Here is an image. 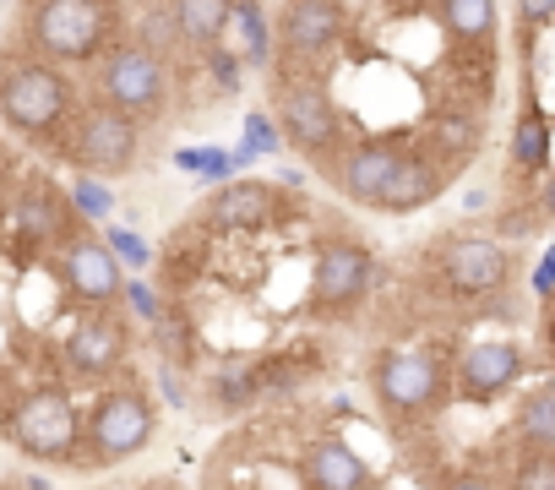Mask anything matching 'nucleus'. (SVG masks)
<instances>
[{
	"mask_svg": "<svg viewBox=\"0 0 555 490\" xmlns=\"http://www.w3.org/2000/svg\"><path fill=\"white\" fill-rule=\"evenodd\" d=\"M158 430V409L147 392L137 387H115L93 403L88 414V436H82V457H93V468H109L131 452H142Z\"/></svg>",
	"mask_w": 555,
	"mask_h": 490,
	"instance_id": "nucleus-1",
	"label": "nucleus"
},
{
	"mask_svg": "<svg viewBox=\"0 0 555 490\" xmlns=\"http://www.w3.org/2000/svg\"><path fill=\"white\" fill-rule=\"evenodd\" d=\"M7 425H12V441L39 463H72L82 452V420L61 387H34L7 414Z\"/></svg>",
	"mask_w": 555,
	"mask_h": 490,
	"instance_id": "nucleus-2",
	"label": "nucleus"
},
{
	"mask_svg": "<svg viewBox=\"0 0 555 490\" xmlns=\"http://www.w3.org/2000/svg\"><path fill=\"white\" fill-rule=\"evenodd\" d=\"M66 109H72L66 82L44 61H12V66H0V115H7L12 131L44 137V131H55L66 120Z\"/></svg>",
	"mask_w": 555,
	"mask_h": 490,
	"instance_id": "nucleus-3",
	"label": "nucleus"
},
{
	"mask_svg": "<svg viewBox=\"0 0 555 490\" xmlns=\"http://www.w3.org/2000/svg\"><path fill=\"white\" fill-rule=\"evenodd\" d=\"M34 44L55 61H93L109 39L104 0H39L34 7Z\"/></svg>",
	"mask_w": 555,
	"mask_h": 490,
	"instance_id": "nucleus-4",
	"label": "nucleus"
},
{
	"mask_svg": "<svg viewBox=\"0 0 555 490\" xmlns=\"http://www.w3.org/2000/svg\"><path fill=\"white\" fill-rule=\"evenodd\" d=\"M371 387H376V403L387 414L414 420L430 403H441V360L425 349H387L371 365Z\"/></svg>",
	"mask_w": 555,
	"mask_h": 490,
	"instance_id": "nucleus-5",
	"label": "nucleus"
},
{
	"mask_svg": "<svg viewBox=\"0 0 555 490\" xmlns=\"http://www.w3.org/2000/svg\"><path fill=\"white\" fill-rule=\"evenodd\" d=\"M376 257L365 252L360 240H327L317 252V268H311V306L317 311H344V306H360L371 289H376Z\"/></svg>",
	"mask_w": 555,
	"mask_h": 490,
	"instance_id": "nucleus-6",
	"label": "nucleus"
},
{
	"mask_svg": "<svg viewBox=\"0 0 555 490\" xmlns=\"http://www.w3.org/2000/svg\"><path fill=\"white\" fill-rule=\"evenodd\" d=\"M99 88H104L109 109H120V115L137 120V115L158 109V99H164V61L153 50H142V44H120V50L104 55Z\"/></svg>",
	"mask_w": 555,
	"mask_h": 490,
	"instance_id": "nucleus-7",
	"label": "nucleus"
},
{
	"mask_svg": "<svg viewBox=\"0 0 555 490\" xmlns=\"http://www.w3.org/2000/svg\"><path fill=\"white\" fill-rule=\"evenodd\" d=\"M131 164H137V120L109 104L88 109L77 126V169L109 180V175H131Z\"/></svg>",
	"mask_w": 555,
	"mask_h": 490,
	"instance_id": "nucleus-8",
	"label": "nucleus"
},
{
	"mask_svg": "<svg viewBox=\"0 0 555 490\" xmlns=\"http://www.w3.org/2000/svg\"><path fill=\"white\" fill-rule=\"evenodd\" d=\"M272 120H278V131H284V142L300 147V153H327L338 142V126H344L338 104L317 82H289L284 93H278Z\"/></svg>",
	"mask_w": 555,
	"mask_h": 490,
	"instance_id": "nucleus-9",
	"label": "nucleus"
},
{
	"mask_svg": "<svg viewBox=\"0 0 555 490\" xmlns=\"http://www.w3.org/2000/svg\"><path fill=\"white\" fill-rule=\"evenodd\" d=\"M61 273H66V289H72L88 311H109V306L126 295V268L115 262L109 245L93 240V234L66 240V262H61Z\"/></svg>",
	"mask_w": 555,
	"mask_h": 490,
	"instance_id": "nucleus-10",
	"label": "nucleus"
},
{
	"mask_svg": "<svg viewBox=\"0 0 555 490\" xmlns=\"http://www.w3.org/2000/svg\"><path fill=\"white\" fill-rule=\"evenodd\" d=\"M349 17L338 0H289L284 23H278V44L289 61H322L338 39H344Z\"/></svg>",
	"mask_w": 555,
	"mask_h": 490,
	"instance_id": "nucleus-11",
	"label": "nucleus"
},
{
	"mask_svg": "<svg viewBox=\"0 0 555 490\" xmlns=\"http://www.w3.org/2000/svg\"><path fill=\"white\" fill-rule=\"evenodd\" d=\"M441 273L457 295H495L512 273L501 240H485V234H457L447 252H441Z\"/></svg>",
	"mask_w": 555,
	"mask_h": 490,
	"instance_id": "nucleus-12",
	"label": "nucleus"
},
{
	"mask_svg": "<svg viewBox=\"0 0 555 490\" xmlns=\"http://www.w3.org/2000/svg\"><path fill=\"white\" fill-rule=\"evenodd\" d=\"M522 376V349L506 344V338H490V344H474L463 360H457V398L468 403H495L506 387H517Z\"/></svg>",
	"mask_w": 555,
	"mask_h": 490,
	"instance_id": "nucleus-13",
	"label": "nucleus"
},
{
	"mask_svg": "<svg viewBox=\"0 0 555 490\" xmlns=\"http://www.w3.org/2000/svg\"><path fill=\"white\" fill-rule=\"evenodd\" d=\"M120 354H126V327H120L115 317H104V311L82 317V322L66 333V365H72L77 376H104V371L120 365Z\"/></svg>",
	"mask_w": 555,
	"mask_h": 490,
	"instance_id": "nucleus-14",
	"label": "nucleus"
},
{
	"mask_svg": "<svg viewBox=\"0 0 555 490\" xmlns=\"http://www.w3.org/2000/svg\"><path fill=\"white\" fill-rule=\"evenodd\" d=\"M300 468H306V485H311V490H371V485H376L371 463H365L349 441H338V436L311 441L306 457H300Z\"/></svg>",
	"mask_w": 555,
	"mask_h": 490,
	"instance_id": "nucleus-15",
	"label": "nucleus"
},
{
	"mask_svg": "<svg viewBox=\"0 0 555 490\" xmlns=\"http://www.w3.org/2000/svg\"><path fill=\"white\" fill-rule=\"evenodd\" d=\"M398 158H403V147L392 142V137H371V142H360V147H349V164L338 169V185L354 196V202H382V191L392 185V175H398Z\"/></svg>",
	"mask_w": 555,
	"mask_h": 490,
	"instance_id": "nucleus-16",
	"label": "nucleus"
},
{
	"mask_svg": "<svg viewBox=\"0 0 555 490\" xmlns=\"http://www.w3.org/2000/svg\"><path fill=\"white\" fill-rule=\"evenodd\" d=\"M441 185H447V169L430 158V153H403L398 158V175H392V185L382 191V212H420L425 202H436L441 196Z\"/></svg>",
	"mask_w": 555,
	"mask_h": 490,
	"instance_id": "nucleus-17",
	"label": "nucleus"
},
{
	"mask_svg": "<svg viewBox=\"0 0 555 490\" xmlns=\"http://www.w3.org/2000/svg\"><path fill=\"white\" fill-rule=\"evenodd\" d=\"M207 218H212L218 229H261V223L278 218V191L261 185V180H234V185H223V191L212 196Z\"/></svg>",
	"mask_w": 555,
	"mask_h": 490,
	"instance_id": "nucleus-18",
	"label": "nucleus"
},
{
	"mask_svg": "<svg viewBox=\"0 0 555 490\" xmlns=\"http://www.w3.org/2000/svg\"><path fill=\"white\" fill-rule=\"evenodd\" d=\"M229 12H234V0H175V28L185 44L212 50L229 34Z\"/></svg>",
	"mask_w": 555,
	"mask_h": 490,
	"instance_id": "nucleus-19",
	"label": "nucleus"
},
{
	"mask_svg": "<svg viewBox=\"0 0 555 490\" xmlns=\"http://www.w3.org/2000/svg\"><path fill=\"white\" fill-rule=\"evenodd\" d=\"M17 223H23L28 240H61V234H66V202H61V191H55L50 180L34 185V191L17 202Z\"/></svg>",
	"mask_w": 555,
	"mask_h": 490,
	"instance_id": "nucleus-20",
	"label": "nucleus"
},
{
	"mask_svg": "<svg viewBox=\"0 0 555 490\" xmlns=\"http://www.w3.org/2000/svg\"><path fill=\"white\" fill-rule=\"evenodd\" d=\"M517 441L528 452H555V387H533L517 403Z\"/></svg>",
	"mask_w": 555,
	"mask_h": 490,
	"instance_id": "nucleus-21",
	"label": "nucleus"
},
{
	"mask_svg": "<svg viewBox=\"0 0 555 490\" xmlns=\"http://www.w3.org/2000/svg\"><path fill=\"white\" fill-rule=\"evenodd\" d=\"M229 28L240 34V61L261 66V61L272 55V23H267V12H261V0H234Z\"/></svg>",
	"mask_w": 555,
	"mask_h": 490,
	"instance_id": "nucleus-22",
	"label": "nucleus"
},
{
	"mask_svg": "<svg viewBox=\"0 0 555 490\" xmlns=\"http://www.w3.org/2000/svg\"><path fill=\"white\" fill-rule=\"evenodd\" d=\"M441 23L463 44H485L495 34V0H441Z\"/></svg>",
	"mask_w": 555,
	"mask_h": 490,
	"instance_id": "nucleus-23",
	"label": "nucleus"
},
{
	"mask_svg": "<svg viewBox=\"0 0 555 490\" xmlns=\"http://www.w3.org/2000/svg\"><path fill=\"white\" fill-rule=\"evenodd\" d=\"M512 158H517V169H544V164H550V120H544V109L528 104V109L517 115Z\"/></svg>",
	"mask_w": 555,
	"mask_h": 490,
	"instance_id": "nucleus-24",
	"label": "nucleus"
},
{
	"mask_svg": "<svg viewBox=\"0 0 555 490\" xmlns=\"http://www.w3.org/2000/svg\"><path fill=\"white\" fill-rule=\"evenodd\" d=\"M278 147H284V131H278V120H272V115H245V142H240L229 158H234V169H240V164H250L256 153H278Z\"/></svg>",
	"mask_w": 555,
	"mask_h": 490,
	"instance_id": "nucleus-25",
	"label": "nucleus"
},
{
	"mask_svg": "<svg viewBox=\"0 0 555 490\" xmlns=\"http://www.w3.org/2000/svg\"><path fill=\"white\" fill-rule=\"evenodd\" d=\"M256 392H261V371H250V365H223V371L212 376V398L229 403V409L250 403Z\"/></svg>",
	"mask_w": 555,
	"mask_h": 490,
	"instance_id": "nucleus-26",
	"label": "nucleus"
},
{
	"mask_svg": "<svg viewBox=\"0 0 555 490\" xmlns=\"http://www.w3.org/2000/svg\"><path fill=\"white\" fill-rule=\"evenodd\" d=\"M72 207H77L88 223H109V212H115V191H109L104 180H93V175H77V185H72Z\"/></svg>",
	"mask_w": 555,
	"mask_h": 490,
	"instance_id": "nucleus-27",
	"label": "nucleus"
},
{
	"mask_svg": "<svg viewBox=\"0 0 555 490\" xmlns=\"http://www.w3.org/2000/svg\"><path fill=\"white\" fill-rule=\"evenodd\" d=\"M175 169H185V175H196V180H223V175L234 169V158H229L223 147H180V153H175Z\"/></svg>",
	"mask_w": 555,
	"mask_h": 490,
	"instance_id": "nucleus-28",
	"label": "nucleus"
},
{
	"mask_svg": "<svg viewBox=\"0 0 555 490\" xmlns=\"http://www.w3.org/2000/svg\"><path fill=\"white\" fill-rule=\"evenodd\" d=\"M104 245L115 252V262H120V268H137V273H142V268L153 262V245H147L137 229H109V234H104Z\"/></svg>",
	"mask_w": 555,
	"mask_h": 490,
	"instance_id": "nucleus-29",
	"label": "nucleus"
},
{
	"mask_svg": "<svg viewBox=\"0 0 555 490\" xmlns=\"http://www.w3.org/2000/svg\"><path fill=\"white\" fill-rule=\"evenodd\" d=\"M512 490H555V452H528V457L517 463Z\"/></svg>",
	"mask_w": 555,
	"mask_h": 490,
	"instance_id": "nucleus-30",
	"label": "nucleus"
},
{
	"mask_svg": "<svg viewBox=\"0 0 555 490\" xmlns=\"http://www.w3.org/2000/svg\"><path fill=\"white\" fill-rule=\"evenodd\" d=\"M207 72H212L218 93H240V55H234V50L212 44V50H207Z\"/></svg>",
	"mask_w": 555,
	"mask_h": 490,
	"instance_id": "nucleus-31",
	"label": "nucleus"
},
{
	"mask_svg": "<svg viewBox=\"0 0 555 490\" xmlns=\"http://www.w3.org/2000/svg\"><path fill=\"white\" fill-rule=\"evenodd\" d=\"M517 17L528 28H544V23H555V0H517Z\"/></svg>",
	"mask_w": 555,
	"mask_h": 490,
	"instance_id": "nucleus-32",
	"label": "nucleus"
},
{
	"mask_svg": "<svg viewBox=\"0 0 555 490\" xmlns=\"http://www.w3.org/2000/svg\"><path fill=\"white\" fill-rule=\"evenodd\" d=\"M126 300H131V311H137L142 322H158V300H153L147 284H126Z\"/></svg>",
	"mask_w": 555,
	"mask_h": 490,
	"instance_id": "nucleus-33",
	"label": "nucleus"
},
{
	"mask_svg": "<svg viewBox=\"0 0 555 490\" xmlns=\"http://www.w3.org/2000/svg\"><path fill=\"white\" fill-rule=\"evenodd\" d=\"M447 490H501V485H495L490 474H452Z\"/></svg>",
	"mask_w": 555,
	"mask_h": 490,
	"instance_id": "nucleus-34",
	"label": "nucleus"
},
{
	"mask_svg": "<svg viewBox=\"0 0 555 490\" xmlns=\"http://www.w3.org/2000/svg\"><path fill=\"white\" fill-rule=\"evenodd\" d=\"M533 289H539V295H550V289H555V252L539 262V273H533Z\"/></svg>",
	"mask_w": 555,
	"mask_h": 490,
	"instance_id": "nucleus-35",
	"label": "nucleus"
},
{
	"mask_svg": "<svg viewBox=\"0 0 555 490\" xmlns=\"http://www.w3.org/2000/svg\"><path fill=\"white\" fill-rule=\"evenodd\" d=\"M7 392H12V376H7V365H0V414H12L7 409Z\"/></svg>",
	"mask_w": 555,
	"mask_h": 490,
	"instance_id": "nucleus-36",
	"label": "nucleus"
},
{
	"mask_svg": "<svg viewBox=\"0 0 555 490\" xmlns=\"http://www.w3.org/2000/svg\"><path fill=\"white\" fill-rule=\"evenodd\" d=\"M544 202H550V212H555V175L544 180Z\"/></svg>",
	"mask_w": 555,
	"mask_h": 490,
	"instance_id": "nucleus-37",
	"label": "nucleus"
}]
</instances>
